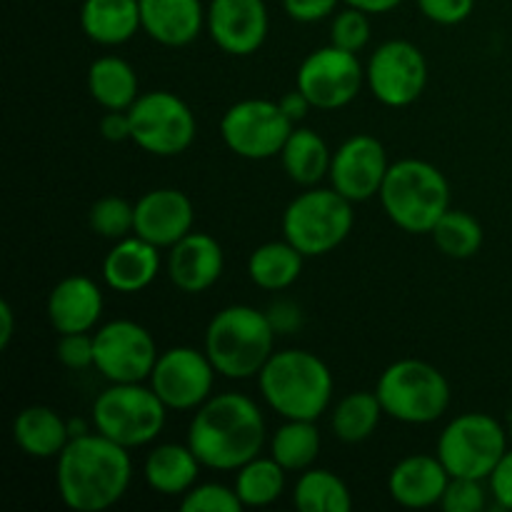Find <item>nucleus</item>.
<instances>
[{
    "mask_svg": "<svg viewBox=\"0 0 512 512\" xmlns=\"http://www.w3.org/2000/svg\"><path fill=\"white\" fill-rule=\"evenodd\" d=\"M133 460L128 448L105 438L98 430L73 438L58 455L60 500L75 512L113 508L130 488Z\"/></svg>",
    "mask_w": 512,
    "mask_h": 512,
    "instance_id": "nucleus-1",
    "label": "nucleus"
},
{
    "mask_svg": "<svg viewBox=\"0 0 512 512\" xmlns=\"http://www.w3.org/2000/svg\"><path fill=\"white\" fill-rule=\"evenodd\" d=\"M188 445L205 468L240 470L263 450L265 418L248 395L220 393L198 408Z\"/></svg>",
    "mask_w": 512,
    "mask_h": 512,
    "instance_id": "nucleus-2",
    "label": "nucleus"
},
{
    "mask_svg": "<svg viewBox=\"0 0 512 512\" xmlns=\"http://www.w3.org/2000/svg\"><path fill=\"white\" fill-rule=\"evenodd\" d=\"M265 403L285 420H318L333 398V373L310 350H280L260 370Z\"/></svg>",
    "mask_w": 512,
    "mask_h": 512,
    "instance_id": "nucleus-3",
    "label": "nucleus"
},
{
    "mask_svg": "<svg viewBox=\"0 0 512 512\" xmlns=\"http://www.w3.org/2000/svg\"><path fill=\"white\" fill-rule=\"evenodd\" d=\"M205 353L223 378H255L275 353L273 320L253 305H230L210 320Z\"/></svg>",
    "mask_w": 512,
    "mask_h": 512,
    "instance_id": "nucleus-4",
    "label": "nucleus"
},
{
    "mask_svg": "<svg viewBox=\"0 0 512 512\" xmlns=\"http://www.w3.org/2000/svg\"><path fill=\"white\" fill-rule=\"evenodd\" d=\"M380 203L400 230L413 235L430 233L450 210L448 178L428 160H398L385 175Z\"/></svg>",
    "mask_w": 512,
    "mask_h": 512,
    "instance_id": "nucleus-5",
    "label": "nucleus"
},
{
    "mask_svg": "<svg viewBox=\"0 0 512 512\" xmlns=\"http://www.w3.org/2000/svg\"><path fill=\"white\" fill-rule=\"evenodd\" d=\"M385 415L408 425H428L443 418L450 405V385L435 365L425 360H398L378 380Z\"/></svg>",
    "mask_w": 512,
    "mask_h": 512,
    "instance_id": "nucleus-6",
    "label": "nucleus"
},
{
    "mask_svg": "<svg viewBox=\"0 0 512 512\" xmlns=\"http://www.w3.org/2000/svg\"><path fill=\"white\" fill-rule=\"evenodd\" d=\"M353 223V200L335 188H308L283 213L285 240H290L305 258L333 253L345 243Z\"/></svg>",
    "mask_w": 512,
    "mask_h": 512,
    "instance_id": "nucleus-7",
    "label": "nucleus"
},
{
    "mask_svg": "<svg viewBox=\"0 0 512 512\" xmlns=\"http://www.w3.org/2000/svg\"><path fill=\"white\" fill-rule=\"evenodd\" d=\"M165 418L168 405L143 383H113L93 403V428L128 450L153 443Z\"/></svg>",
    "mask_w": 512,
    "mask_h": 512,
    "instance_id": "nucleus-8",
    "label": "nucleus"
},
{
    "mask_svg": "<svg viewBox=\"0 0 512 512\" xmlns=\"http://www.w3.org/2000/svg\"><path fill=\"white\" fill-rule=\"evenodd\" d=\"M505 453L508 435L493 415L485 413L458 415L438 440V458L450 478L488 480Z\"/></svg>",
    "mask_w": 512,
    "mask_h": 512,
    "instance_id": "nucleus-9",
    "label": "nucleus"
},
{
    "mask_svg": "<svg viewBox=\"0 0 512 512\" xmlns=\"http://www.w3.org/2000/svg\"><path fill=\"white\" fill-rule=\"evenodd\" d=\"M133 143L158 158H173L193 145L195 115L185 100L170 90H150L130 105Z\"/></svg>",
    "mask_w": 512,
    "mask_h": 512,
    "instance_id": "nucleus-10",
    "label": "nucleus"
},
{
    "mask_svg": "<svg viewBox=\"0 0 512 512\" xmlns=\"http://www.w3.org/2000/svg\"><path fill=\"white\" fill-rule=\"evenodd\" d=\"M295 123L273 100H240L225 110L220 135L235 155L245 160H268L283 153Z\"/></svg>",
    "mask_w": 512,
    "mask_h": 512,
    "instance_id": "nucleus-11",
    "label": "nucleus"
},
{
    "mask_svg": "<svg viewBox=\"0 0 512 512\" xmlns=\"http://www.w3.org/2000/svg\"><path fill=\"white\" fill-rule=\"evenodd\" d=\"M365 83L388 108H408L428 85V60L410 40H385L365 65Z\"/></svg>",
    "mask_w": 512,
    "mask_h": 512,
    "instance_id": "nucleus-12",
    "label": "nucleus"
},
{
    "mask_svg": "<svg viewBox=\"0 0 512 512\" xmlns=\"http://www.w3.org/2000/svg\"><path fill=\"white\" fill-rule=\"evenodd\" d=\"M365 83V68L358 53L325 45L313 50L298 68V88L318 110L345 108L358 98Z\"/></svg>",
    "mask_w": 512,
    "mask_h": 512,
    "instance_id": "nucleus-13",
    "label": "nucleus"
},
{
    "mask_svg": "<svg viewBox=\"0 0 512 512\" xmlns=\"http://www.w3.org/2000/svg\"><path fill=\"white\" fill-rule=\"evenodd\" d=\"M158 355L153 335L133 320H113L95 333V370L110 383L150 380Z\"/></svg>",
    "mask_w": 512,
    "mask_h": 512,
    "instance_id": "nucleus-14",
    "label": "nucleus"
},
{
    "mask_svg": "<svg viewBox=\"0 0 512 512\" xmlns=\"http://www.w3.org/2000/svg\"><path fill=\"white\" fill-rule=\"evenodd\" d=\"M215 365L210 363L208 353L180 345L158 355L153 373H150V388L158 398L168 405V410H198L208 398H213Z\"/></svg>",
    "mask_w": 512,
    "mask_h": 512,
    "instance_id": "nucleus-15",
    "label": "nucleus"
},
{
    "mask_svg": "<svg viewBox=\"0 0 512 512\" xmlns=\"http://www.w3.org/2000/svg\"><path fill=\"white\" fill-rule=\"evenodd\" d=\"M390 163L385 145L373 135H353L345 140L330 160V183L353 203L380 195Z\"/></svg>",
    "mask_w": 512,
    "mask_h": 512,
    "instance_id": "nucleus-16",
    "label": "nucleus"
},
{
    "mask_svg": "<svg viewBox=\"0 0 512 512\" xmlns=\"http://www.w3.org/2000/svg\"><path fill=\"white\" fill-rule=\"evenodd\" d=\"M205 28L228 55H253L268 38V8L263 0H210Z\"/></svg>",
    "mask_w": 512,
    "mask_h": 512,
    "instance_id": "nucleus-17",
    "label": "nucleus"
},
{
    "mask_svg": "<svg viewBox=\"0 0 512 512\" xmlns=\"http://www.w3.org/2000/svg\"><path fill=\"white\" fill-rule=\"evenodd\" d=\"M195 210L185 193L175 188H158L135 203V235L155 248H173L193 233Z\"/></svg>",
    "mask_w": 512,
    "mask_h": 512,
    "instance_id": "nucleus-18",
    "label": "nucleus"
},
{
    "mask_svg": "<svg viewBox=\"0 0 512 512\" xmlns=\"http://www.w3.org/2000/svg\"><path fill=\"white\" fill-rule=\"evenodd\" d=\"M225 255L218 240L208 233H188L170 248L168 275L183 293H205L220 280Z\"/></svg>",
    "mask_w": 512,
    "mask_h": 512,
    "instance_id": "nucleus-19",
    "label": "nucleus"
},
{
    "mask_svg": "<svg viewBox=\"0 0 512 512\" xmlns=\"http://www.w3.org/2000/svg\"><path fill=\"white\" fill-rule=\"evenodd\" d=\"M450 473L438 455H410L393 468L388 478V493L403 508L423 510L440 505L448 490Z\"/></svg>",
    "mask_w": 512,
    "mask_h": 512,
    "instance_id": "nucleus-20",
    "label": "nucleus"
},
{
    "mask_svg": "<svg viewBox=\"0 0 512 512\" xmlns=\"http://www.w3.org/2000/svg\"><path fill=\"white\" fill-rule=\"evenodd\" d=\"M103 313V293L98 283L85 275L63 278L48 295L50 325L65 333H90Z\"/></svg>",
    "mask_w": 512,
    "mask_h": 512,
    "instance_id": "nucleus-21",
    "label": "nucleus"
},
{
    "mask_svg": "<svg viewBox=\"0 0 512 512\" xmlns=\"http://www.w3.org/2000/svg\"><path fill=\"white\" fill-rule=\"evenodd\" d=\"M208 10L200 0H140L143 30L160 45L183 48L205 28Z\"/></svg>",
    "mask_w": 512,
    "mask_h": 512,
    "instance_id": "nucleus-22",
    "label": "nucleus"
},
{
    "mask_svg": "<svg viewBox=\"0 0 512 512\" xmlns=\"http://www.w3.org/2000/svg\"><path fill=\"white\" fill-rule=\"evenodd\" d=\"M160 248H155L148 240L138 235H128L123 240H115L110 253L105 255L103 280L108 288L118 293H140L155 280L160 270Z\"/></svg>",
    "mask_w": 512,
    "mask_h": 512,
    "instance_id": "nucleus-23",
    "label": "nucleus"
},
{
    "mask_svg": "<svg viewBox=\"0 0 512 512\" xmlns=\"http://www.w3.org/2000/svg\"><path fill=\"white\" fill-rule=\"evenodd\" d=\"M13 438L15 445L30 458H58L70 443L68 420L48 405H30L15 415Z\"/></svg>",
    "mask_w": 512,
    "mask_h": 512,
    "instance_id": "nucleus-24",
    "label": "nucleus"
},
{
    "mask_svg": "<svg viewBox=\"0 0 512 512\" xmlns=\"http://www.w3.org/2000/svg\"><path fill=\"white\" fill-rule=\"evenodd\" d=\"M80 28L98 45H123L143 28L140 0H83Z\"/></svg>",
    "mask_w": 512,
    "mask_h": 512,
    "instance_id": "nucleus-25",
    "label": "nucleus"
},
{
    "mask_svg": "<svg viewBox=\"0 0 512 512\" xmlns=\"http://www.w3.org/2000/svg\"><path fill=\"white\" fill-rule=\"evenodd\" d=\"M200 460L190 445L163 443L145 460V483L160 495H185L195 485L200 473Z\"/></svg>",
    "mask_w": 512,
    "mask_h": 512,
    "instance_id": "nucleus-26",
    "label": "nucleus"
},
{
    "mask_svg": "<svg viewBox=\"0 0 512 512\" xmlns=\"http://www.w3.org/2000/svg\"><path fill=\"white\" fill-rule=\"evenodd\" d=\"M88 90L95 103L105 110H130V105L140 98L133 65L118 55L93 60L88 70Z\"/></svg>",
    "mask_w": 512,
    "mask_h": 512,
    "instance_id": "nucleus-27",
    "label": "nucleus"
},
{
    "mask_svg": "<svg viewBox=\"0 0 512 512\" xmlns=\"http://www.w3.org/2000/svg\"><path fill=\"white\" fill-rule=\"evenodd\" d=\"M280 158H283V168L293 183L303 185V188H315L325 175H330L333 153L315 130L295 128Z\"/></svg>",
    "mask_w": 512,
    "mask_h": 512,
    "instance_id": "nucleus-28",
    "label": "nucleus"
},
{
    "mask_svg": "<svg viewBox=\"0 0 512 512\" xmlns=\"http://www.w3.org/2000/svg\"><path fill=\"white\" fill-rule=\"evenodd\" d=\"M303 260L305 255L290 240H273L253 250L248 260V275L258 288L280 293L300 278Z\"/></svg>",
    "mask_w": 512,
    "mask_h": 512,
    "instance_id": "nucleus-29",
    "label": "nucleus"
},
{
    "mask_svg": "<svg viewBox=\"0 0 512 512\" xmlns=\"http://www.w3.org/2000/svg\"><path fill=\"white\" fill-rule=\"evenodd\" d=\"M293 503L300 512H350L353 495L335 473L308 468L295 485Z\"/></svg>",
    "mask_w": 512,
    "mask_h": 512,
    "instance_id": "nucleus-30",
    "label": "nucleus"
},
{
    "mask_svg": "<svg viewBox=\"0 0 512 512\" xmlns=\"http://www.w3.org/2000/svg\"><path fill=\"white\" fill-rule=\"evenodd\" d=\"M320 453V433L315 420H285L270 440V455L288 473H305Z\"/></svg>",
    "mask_w": 512,
    "mask_h": 512,
    "instance_id": "nucleus-31",
    "label": "nucleus"
},
{
    "mask_svg": "<svg viewBox=\"0 0 512 512\" xmlns=\"http://www.w3.org/2000/svg\"><path fill=\"white\" fill-rule=\"evenodd\" d=\"M285 473L288 470L270 455V458H253L238 470L235 493L245 508H268L283 495Z\"/></svg>",
    "mask_w": 512,
    "mask_h": 512,
    "instance_id": "nucleus-32",
    "label": "nucleus"
},
{
    "mask_svg": "<svg viewBox=\"0 0 512 512\" xmlns=\"http://www.w3.org/2000/svg\"><path fill=\"white\" fill-rule=\"evenodd\" d=\"M380 415H385L378 393H350L335 405L333 433L343 443H363L378 430Z\"/></svg>",
    "mask_w": 512,
    "mask_h": 512,
    "instance_id": "nucleus-33",
    "label": "nucleus"
},
{
    "mask_svg": "<svg viewBox=\"0 0 512 512\" xmlns=\"http://www.w3.org/2000/svg\"><path fill=\"white\" fill-rule=\"evenodd\" d=\"M430 235H433L440 253H445L448 258L455 260L473 258L480 250V245H483V225H480L473 215L465 213V210H448V213L435 223Z\"/></svg>",
    "mask_w": 512,
    "mask_h": 512,
    "instance_id": "nucleus-34",
    "label": "nucleus"
},
{
    "mask_svg": "<svg viewBox=\"0 0 512 512\" xmlns=\"http://www.w3.org/2000/svg\"><path fill=\"white\" fill-rule=\"evenodd\" d=\"M88 220L93 233H98L100 238L123 240L135 233V205L118 195H108V198L95 200Z\"/></svg>",
    "mask_w": 512,
    "mask_h": 512,
    "instance_id": "nucleus-35",
    "label": "nucleus"
},
{
    "mask_svg": "<svg viewBox=\"0 0 512 512\" xmlns=\"http://www.w3.org/2000/svg\"><path fill=\"white\" fill-rule=\"evenodd\" d=\"M330 43L343 50H350V53H360L370 43L368 13L353 8V5L338 10L333 15V25H330Z\"/></svg>",
    "mask_w": 512,
    "mask_h": 512,
    "instance_id": "nucleus-36",
    "label": "nucleus"
},
{
    "mask_svg": "<svg viewBox=\"0 0 512 512\" xmlns=\"http://www.w3.org/2000/svg\"><path fill=\"white\" fill-rule=\"evenodd\" d=\"M180 508L185 512H240L245 508L240 503L235 488L220 483L193 485L180 500Z\"/></svg>",
    "mask_w": 512,
    "mask_h": 512,
    "instance_id": "nucleus-37",
    "label": "nucleus"
},
{
    "mask_svg": "<svg viewBox=\"0 0 512 512\" xmlns=\"http://www.w3.org/2000/svg\"><path fill=\"white\" fill-rule=\"evenodd\" d=\"M488 503L483 480L473 478H450L448 490H445L443 505L445 512H480Z\"/></svg>",
    "mask_w": 512,
    "mask_h": 512,
    "instance_id": "nucleus-38",
    "label": "nucleus"
},
{
    "mask_svg": "<svg viewBox=\"0 0 512 512\" xmlns=\"http://www.w3.org/2000/svg\"><path fill=\"white\" fill-rule=\"evenodd\" d=\"M55 355H58L60 363L70 370L95 368V335L90 333L60 335Z\"/></svg>",
    "mask_w": 512,
    "mask_h": 512,
    "instance_id": "nucleus-39",
    "label": "nucleus"
},
{
    "mask_svg": "<svg viewBox=\"0 0 512 512\" xmlns=\"http://www.w3.org/2000/svg\"><path fill=\"white\" fill-rule=\"evenodd\" d=\"M420 13L438 25H458L470 18L475 0H418Z\"/></svg>",
    "mask_w": 512,
    "mask_h": 512,
    "instance_id": "nucleus-40",
    "label": "nucleus"
},
{
    "mask_svg": "<svg viewBox=\"0 0 512 512\" xmlns=\"http://www.w3.org/2000/svg\"><path fill=\"white\" fill-rule=\"evenodd\" d=\"M340 0H283V8L295 23H318L338 13Z\"/></svg>",
    "mask_w": 512,
    "mask_h": 512,
    "instance_id": "nucleus-41",
    "label": "nucleus"
},
{
    "mask_svg": "<svg viewBox=\"0 0 512 512\" xmlns=\"http://www.w3.org/2000/svg\"><path fill=\"white\" fill-rule=\"evenodd\" d=\"M490 493L498 500L500 508L512 510V450L503 455V460L498 463V468L493 470V475L488 478Z\"/></svg>",
    "mask_w": 512,
    "mask_h": 512,
    "instance_id": "nucleus-42",
    "label": "nucleus"
},
{
    "mask_svg": "<svg viewBox=\"0 0 512 512\" xmlns=\"http://www.w3.org/2000/svg\"><path fill=\"white\" fill-rule=\"evenodd\" d=\"M100 135L110 143H125L133 140V125H130L128 110H108L100 118Z\"/></svg>",
    "mask_w": 512,
    "mask_h": 512,
    "instance_id": "nucleus-43",
    "label": "nucleus"
},
{
    "mask_svg": "<svg viewBox=\"0 0 512 512\" xmlns=\"http://www.w3.org/2000/svg\"><path fill=\"white\" fill-rule=\"evenodd\" d=\"M280 108H283V113L288 115L293 123H300V120L308 118V113L313 110V103H310L308 98H305V93L300 88L290 90V93H285L283 98L278 100Z\"/></svg>",
    "mask_w": 512,
    "mask_h": 512,
    "instance_id": "nucleus-44",
    "label": "nucleus"
},
{
    "mask_svg": "<svg viewBox=\"0 0 512 512\" xmlns=\"http://www.w3.org/2000/svg\"><path fill=\"white\" fill-rule=\"evenodd\" d=\"M345 5H353V8H360L368 15H383L390 13V10L398 8L403 0H343Z\"/></svg>",
    "mask_w": 512,
    "mask_h": 512,
    "instance_id": "nucleus-45",
    "label": "nucleus"
},
{
    "mask_svg": "<svg viewBox=\"0 0 512 512\" xmlns=\"http://www.w3.org/2000/svg\"><path fill=\"white\" fill-rule=\"evenodd\" d=\"M15 333V313L8 300L0 303V348H8Z\"/></svg>",
    "mask_w": 512,
    "mask_h": 512,
    "instance_id": "nucleus-46",
    "label": "nucleus"
},
{
    "mask_svg": "<svg viewBox=\"0 0 512 512\" xmlns=\"http://www.w3.org/2000/svg\"><path fill=\"white\" fill-rule=\"evenodd\" d=\"M68 430H70V440L73 438H80V435H88V423H83V420H68Z\"/></svg>",
    "mask_w": 512,
    "mask_h": 512,
    "instance_id": "nucleus-47",
    "label": "nucleus"
},
{
    "mask_svg": "<svg viewBox=\"0 0 512 512\" xmlns=\"http://www.w3.org/2000/svg\"><path fill=\"white\" fill-rule=\"evenodd\" d=\"M510 433H512V423H510Z\"/></svg>",
    "mask_w": 512,
    "mask_h": 512,
    "instance_id": "nucleus-48",
    "label": "nucleus"
}]
</instances>
